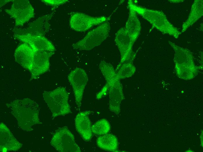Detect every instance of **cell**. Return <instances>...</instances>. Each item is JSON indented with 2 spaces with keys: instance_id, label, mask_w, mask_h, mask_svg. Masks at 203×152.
<instances>
[{
  "instance_id": "obj_4",
  "label": "cell",
  "mask_w": 203,
  "mask_h": 152,
  "mask_svg": "<svg viewBox=\"0 0 203 152\" xmlns=\"http://www.w3.org/2000/svg\"><path fill=\"white\" fill-rule=\"evenodd\" d=\"M169 43L175 51L174 61L177 76L185 80L194 78L197 75L200 67L195 65L192 53L188 49L171 42L169 41Z\"/></svg>"
},
{
  "instance_id": "obj_13",
  "label": "cell",
  "mask_w": 203,
  "mask_h": 152,
  "mask_svg": "<svg viewBox=\"0 0 203 152\" xmlns=\"http://www.w3.org/2000/svg\"><path fill=\"white\" fill-rule=\"evenodd\" d=\"M33 51V63L30 71L31 74V80L36 79L48 70L50 58L54 54L38 50Z\"/></svg>"
},
{
  "instance_id": "obj_21",
  "label": "cell",
  "mask_w": 203,
  "mask_h": 152,
  "mask_svg": "<svg viewBox=\"0 0 203 152\" xmlns=\"http://www.w3.org/2000/svg\"><path fill=\"white\" fill-rule=\"evenodd\" d=\"M110 129V125L109 122L104 119L98 120L91 126L92 132L99 135L107 134Z\"/></svg>"
},
{
  "instance_id": "obj_12",
  "label": "cell",
  "mask_w": 203,
  "mask_h": 152,
  "mask_svg": "<svg viewBox=\"0 0 203 152\" xmlns=\"http://www.w3.org/2000/svg\"><path fill=\"white\" fill-rule=\"evenodd\" d=\"M15 38L27 44L34 50L54 53L55 48L52 44L43 35L26 33L16 34Z\"/></svg>"
},
{
  "instance_id": "obj_1",
  "label": "cell",
  "mask_w": 203,
  "mask_h": 152,
  "mask_svg": "<svg viewBox=\"0 0 203 152\" xmlns=\"http://www.w3.org/2000/svg\"><path fill=\"white\" fill-rule=\"evenodd\" d=\"M99 69L106 81L105 86L97 95L96 98L99 99L106 95L109 96V108L116 114L120 112V104L124 99L123 87L117 77L113 66L105 61H102Z\"/></svg>"
},
{
  "instance_id": "obj_19",
  "label": "cell",
  "mask_w": 203,
  "mask_h": 152,
  "mask_svg": "<svg viewBox=\"0 0 203 152\" xmlns=\"http://www.w3.org/2000/svg\"><path fill=\"white\" fill-rule=\"evenodd\" d=\"M97 146L104 150L117 152L118 142L117 137L111 134H106L99 137L96 141Z\"/></svg>"
},
{
  "instance_id": "obj_16",
  "label": "cell",
  "mask_w": 203,
  "mask_h": 152,
  "mask_svg": "<svg viewBox=\"0 0 203 152\" xmlns=\"http://www.w3.org/2000/svg\"><path fill=\"white\" fill-rule=\"evenodd\" d=\"M34 53L33 50L29 45L24 43L16 49L14 56L17 63L30 72L32 65Z\"/></svg>"
},
{
  "instance_id": "obj_11",
  "label": "cell",
  "mask_w": 203,
  "mask_h": 152,
  "mask_svg": "<svg viewBox=\"0 0 203 152\" xmlns=\"http://www.w3.org/2000/svg\"><path fill=\"white\" fill-rule=\"evenodd\" d=\"M68 79L72 87L75 102L80 111L84 90L88 81L87 74L84 69L77 68L70 72Z\"/></svg>"
},
{
  "instance_id": "obj_14",
  "label": "cell",
  "mask_w": 203,
  "mask_h": 152,
  "mask_svg": "<svg viewBox=\"0 0 203 152\" xmlns=\"http://www.w3.org/2000/svg\"><path fill=\"white\" fill-rule=\"evenodd\" d=\"M22 144L15 137L8 127L0 123V150L2 152L15 151L20 149Z\"/></svg>"
},
{
  "instance_id": "obj_20",
  "label": "cell",
  "mask_w": 203,
  "mask_h": 152,
  "mask_svg": "<svg viewBox=\"0 0 203 152\" xmlns=\"http://www.w3.org/2000/svg\"><path fill=\"white\" fill-rule=\"evenodd\" d=\"M136 68L132 62H126L123 64L115 70L116 75L120 80L130 77L135 73Z\"/></svg>"
},
{
  "instance_id": "obj_18",
  "label": "cell",
  "mask_w": 203,
  "mask_h": 152,
  "mask_svg": "<svg viewBox=\"0 0 203 152\" xmlns=\"http://www.w3.org/2000/svg\"><path fill=\"white\" fill-rule=\"evenodd\" d=\"M203 1L195 0L191 9L190 12L186 20L182 25V32H183L198 20L203 15Z\"/></svg>"
},
{
  "instance_id": "obj_15",
  "label": "cell",
  "mask_w": 203,
  "mask_h": 152,
  "mask_svg": "<svg viewBox=\"0 0 203 152\" xmlns=\"http://www.w3.org/2000/svg\"><path fill=\"white\" fill-rule=\"evenodd\" d=\"M91 111L86 110L80 112L75 119L76 130L85 141L90 140L92 136L91 123L89 115Z\"/></svg>"
},
{
  "instance_id": "obj_3",
  "label": "cell",
  "mask_w": 203,
  "mask_h": 152,
  "mask_svg": "<svg viewBox=\"0 0 203 152\" xmlns=\"http://www.w3.org/2000/svg\"><path fill=\"white\" fill-rule=\"evenodd\" d=\"M128 6L148 21L155 28L164 34L172 36L176 39L181 34L168 20L164 14L160 11L150 9L137 6L132 0L128 1Z\"/></svg>"
},
{
  "instance_id": "obj_17",
  "label": "cell",
  "mask_w": 203,
  "mask_h": 152,
  "mask_svg": "<svg viewBox=\"0 0 203 152\" xmlns=\"http://www.w3.org/2000/svg\"><path fill=\"white\" fill-rule=\"evenodd\" d=\"M128 8L129 17L124 27L132 39L135 42L140 32L141 24L136 12L131 8Z\"/></svg>"
},
{
  "instance_id": "obj_8",
  "label": "cell",
  "mask_w": 203,
  "mask_h": 152,
  "mask_svg": "<svg viewBox=\"0 0 203 152\" xmlns=\"http://www.w3.org/2000/svg\"><path fill=\"white\" fill-rule=\"evenodd\" d=\"M13 3L9 9L5 11L15 20L16 26H22L34 17V9L29 0H12Z\"/></svg>"
},
{
  "instance_id": "obj_23",
  "label": "cell",
  "mask_w": 203,
  "mask_h": 152,
  "mask_svg": "<svg viewBox=\"0 0 203 152\" xmlns=\"http://www.w3.org/2000/svg\"><path fill=\"white\" fill-rule=\"evenodd\" d=\"M169 1L171 3H180L183 2L184 0H169Z\"/></svg>"
},
{
  "instance_id": "obj_5",
  "label": "cell",
  "mask_w": 203,
  "mask_h": 152,
  "mask_svg": "<svg viewBox=\"0 0 203 152\" xmlns=\"http://www.w3.org/2000/svg\"><path fill=\"white\" fill-rule=\"evenodd\" d=\"M43 95L53 118L72 113L68 102L69 94L65 87H60L51 91H44Z\"/></svg>"
},
{
  "instance_id": "obj_9",
  "label": "cell",
  "mask_w": 203,
  "mask_h": 152,
  "mask_svg": "<svg viewBox=\"0 0 203 152\" xmlns=\"http://www.w3.org/2000/svg\"><path fill=\"white\" fill-rule=\"evenodd\" d=\"M115 42L120 54V61L115 70L116 71L124 63L132 62L136 54L132 51V47L135 42L124 27L120 28L117 32Z\"/></svg>"
},
{
  "instance_id": "obj_6",
  "label": "cell",
  "mask_w": 203,
  "mask_h": 152,
  "mask_svg": "<svg viewBox=\"0 0 203 152\" xmlns=\"http://www.w3.org/2000/svg\"><path fill=\"white\" fill-rule=\"evenodd\" d=\"M110 29L108 22H105L88 33L82 39L73 44V48L89 51L99 45L108 36Z\"/></svg>"
},
{
  "instance_id": "obj_2",
  "label": "cell",
  "mask_w": 203,
  "mask_h": 152,
  "mask_svg": "<svg viewBox=\"0 0 203 152\" xmlns=\"http://www.w3.org/2000/svg\"><path fill=\"white\" fill-rule=\"evenodd\" d=\"M6 105L22 130L31 132L34 130V125L42 123L39 117L40 108L34 101L26 98L14 100Z\"/></svg>"
},
{
  "instance_id": "obj_22",
  "label": "cell",
  "mask_w": 203,
  "mask_h": 152,
  "mask_svg": "<svg viewBox=\"0 0 203 152\" xmlns=\"http://www.w3.org/2000/svg\"><path fill=\"white\" fill-rule=\"evenodd\" d=\"M41 1L46 4L55 8L60 5L65 4L68 1V0H43Z\"/></svg>"
},
{
  "instance_id": "obj_10",
  "label": "cell",
  "mask_w": 203,
  "mask_h": 152,
  "mask_svg": "<svg viewBox=\"0 0 203 152\" xmlns=\"http://www.w3.org/2000/svg\"><path fill=\"white\" fill-rule=\"evenodd\" d=\"M108 18L104 16L92 17L84 13H71L69 25L72 30L77 32H85L92 27L106 21Z\"/></svg>"
},
{
  "instance_id": "obj_7",
  "label": "cell",
  "mask_w": 203,
  "mask_h": 152,
  "mask_svg": "<svg viewBox=\"0 0 203 152\" xmlns=\"http://www.w3.org/2000/svg\"><path fill=\"white\" fill-rule=\"evenodd\" d=\"M50 144L57 151L60 152H80L74 137L66 126L59 128L53 134Z\"/></svg>"
}]
</instances>
